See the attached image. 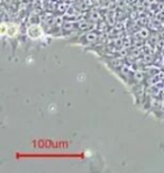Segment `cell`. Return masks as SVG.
I'll return each instance as SVG.
<instances>
[{
    "label": "cell",
    "mask_w": 164,
    "mask_h": 173,
    "mask_svg": "<svg viewBox=\"0 0 164 173\" xmlns=\"http://www.w3.org/2000/svg\"><path fill=\"white\" fill-rule=\"evenodd\" d=\"M28 36L31 40H40L43 36V29L38 25H31L28 28Z\"/></svg>",
    "instance_id": "7a4b0ae2"
},
{
    "label": "cell",
    "mask_w": 164,
    "mask_h": 173,
    "mask_svg": "<svg viewBox=\"0 0 164 173\" xmlns=\"http://www.w3.org/2000/svg\"><path fill=\"white\" fill-rule=\"evenodd\" d=\"M79 40V42H77L75 44L78 45H83V46H89L93 43H96L97 40H98V35L93 31H88V33H82L81 35L77 38Z\"/></svg>",
    "instance_id": "6da1fadb"
}]
</instances>
